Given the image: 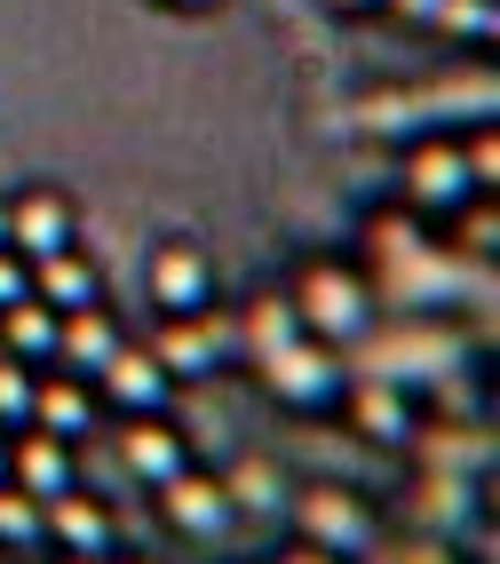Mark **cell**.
I'll list each match as a JSON object with an SVG mask.
<instances>
[{"label": "cell", "mask_w": 500, "mask_h": 564, "mask_svg": "<svg viewBox=\"0 0 500 564\" xmlns=\"http://www.w3.org/2000/svg\"><path fill=\"white\" fill-rule=\"evenodd\" d=\"M143 286H151V303H160L167 318H199L215 303V262L191 247V239H167V247H151Z\"/></svg>", "instance_id": "cell-1"}, {"label": "cell", "mask_w": 500, "mask_h": 564, "mask_svg": "<svg viewBox=\"0 0 500 564\" xmlns=\"http://www.w3.org/2000/svg\"><path fill=\"white\" fill-rule=\"evenodd\" d=\"M88 382H96V398H111V405H120V413H167V398H175V366L160 358V350H111L96 373H88Z\"/></svg>", "instance_id": "cell-2"}, {"label": "cell", "mask_w": 500, "mask_h": 564, "mask_svg": "<svg viewBox=\"0 0 500 564\" xmlns=\"http://www.w3.org/2000/svg\"><path fill=\"white\" fill-rule=\"evenodd\" d=\"M262 366H271V382L286 405H334L341 398V366L326 358V334H294V343L262 350Z\"/></svg>", "instance_id": "cell-3"}, {"label": "cell", "mask_w": 500, "mask_h": 564, "mask_svg": "<svg viewBox=\"0 0 500 564\" xmlns=\"http://www.w3.org/2000/svg\"><path fill=\"white\" fill-rule=\"evenodd\" d=\"M294 318H302V334H358L366 326V286L350 271H334V262H318L294 286Z\"/></svg>", "instance_id": "cell-4"}, {"label": "cell", "mask_w": 500, "mask_h": 564, "mask_svg": "<svg viewBox=\"0 0 500 564\" xmlns=\"http://www.w3.org/2000/svg\"><path fill=\"white\" fill-rule=\"evenodd\" d=\"M80 239V207H72L64 192H48V183H32L24 199H9V247L17 254H56V247H72Z\"/></svg>", "instance_id": "cell-5"}, {"label": "cell", "mask_w": 500, "mask_h": 564, "mask_svg": "<svg viewBox=\"0 0 500 564\" xmlns=\"http://www.w3.org/2000/svg\"><path fill=\"white\" fill-rule=\"evenodd\" d=\"M41 517H48V541L72 549V556H111V549H120V524H111V509H104L96 494H80V485L48 494Z\"/></svg>", "instance_id": "cell-6"}, {"label": "cell", "mask_w": 500, "mask_h": 564, "mask_svg": "<svg viewBox=\"0 0 500 564\" xmlns=\"http://www.w3.org/2000/svg\"><path fill=\"white\" fill-rule=\"evenodd\" d=\"M405 192H413V207H469L477 199L469 152H460V143H421L405 160Z\"/></svg>", "instance_id": "cell-7"}, {"label": "cell", "mask_w": 500, "mask_h": 564, "mask_svg": "<svg viewBox=\"0 0 500 564\" xmlns=\"http://www.w3.org/2000/svg\"><path fill=\"white\" fill-rule=\"evenodd\" d=\"M160 509H167L175 533H199V541L230 524V494H222L215 477H199V469H175V477L160 485Z\"/></svg>", "instance_id": "cell-8"}, {"label": "cell", "mask_w": 500, "mask_h": 564, "mask_svg": "<svg viewBox=\"0 0 500 564\" xmlns=\"http://www.w3.org/2000/svg\"><path fill=\"white\" fill-rule=\"evenodd\" d=\"M9 485H24L32 501H48V494H64V485H72V445L24 422V437L9 445Z\"/></svg>", "instance_id": "cell-9"}, {"label": "cell", "mask_w": 500, "mask_h": 564, "mask_svg": "<svg viewBox=\"0 0 500 564\" xmlns=\"http://www.w3.org/2000/svg\"><path fill=\"white\" fill-rule=\"evenodd\" d=\"M32 294H41V303L64 318V311L104 303V279H96V262H80V247H56V254L32 262Z\"/></svg>", "instance_id": "cell-10"}, {"label": "cell", "mask_w": 500, "mask_h": 564, "mask_svg": "<svg viewBox=\"0 0 500 564\" xmlns=\"http://www.w3.org/2000/svg\"><path fill=\"white\" fill-rule=\"evenodd\" d=\"M128 469L143 485H167L175 469H191V445L160 422V413H128Z\"/></svg>", "instance_id": "cell-11"}, {"label": "cell", "mask_w": 500, "mask_h": 564, "mask_svg": "<svg viewBox=\"0 0 500 564\" xmlns=\"http://www.w3.org/2000/svg\"><path fill=\"white\" fill-rule=\"evenodd\" d=\"M32 430L80 445L96 430V390H80V373H72V382H41V390H32Z\"/></svg>", "instance_id": "cell-12"}, {"label": "cell", "mask_w": 500, "mask_h": 564, "mask_svg": "<svg viewBox=\"0 0 500 564\" xmlns=\"http://www.w3.org/2000/svg\"><path fill=\"white\" fill-rule=\"evenodd\" d=\"M111 350H120V326H111V311H104V303L64 311V326H56V358H64L72 373H96Z\"/></svg>", "instance_id": "cell-13"}, {"label": "cell", "mask_w": 500, "mask_h": 564, "mask_svg": "<svg viewBox=\"0 0 500 564\" xmlns=\"http://www.w3.org/2000/svg\"><path fill=\"white\" fill-rule=\"evenodd\" d=\"M302 533H311L318 549H366L373 524H366V509L350 494H311L302 501Z\"/></svg>", "instance_id": "cell-14"}, {"label": "cell", "mask_w": 500, "mask_h": 564, "mask_svg": "<svg viewBox=\"0 0 500 564\" xmlns=\"http://www.w3.org/2000/svg\"><path fill=\"white\" fill-rule=\"evenodd\" d=\"M56 311L41 303V294H24V303H9L0 311V350H17L24 366H41V358H56Z\"/></svg>", "instance_id": "cell-15"}, {"label": "cell", "mask_w": 500, "mask_h": 564, "mask_svg": "<svg viewBox=\"0 0 500 564\" xmlns=\"http://www.w3.org/2000/svg\"><path fill=\"white\" fill-rule=\"evenodd\" d=\"M48 541V517L24 485H0V549H41Z\"/></svg>", "instance_id": "cell-16"}, {"label": "cell", "mask_w": 500, "mask_h": 564, "mask_svg": "<svg viewBox=\"0 0 500 564\" xmlns=\"http://www.w3.org/2000/svg\"><path fill=\"white\" fill-rule=\"evenodd\" d=\"M32 390H41V382H32V366L17 350H0V422H9V430L32 422Z\"/></svg>", "instance_id": "cell-17"}, {"label": "cell", "mask_w": 500, "mask_h": 564, "mask_svg": "<svg viewBox=\"0 0 500 564\" xmlns=\"http://www.w3.org/2000/svg\"><path fill=\"white\" fill-rule=\"evenodd\" d=\"M445 32H460V41H492V32H500V9H492V0H437V9H430Z\"/></svg>", "instance_id": "cell-18"}, {"label": "cell", "mask_w": 500, "mask_h": 564, "mask_svg": "<svg viewBox=\"0 0 500 564\" xmlns=\"http://www.w3.org/2000/svg\"><path fill=\"white\" fill-rule=\"evenodd\" d=\"M215 358H222V326H207V311H199V326L175 334V366H215Z\"/></svg>", "instance_id": "cell-19"}, {"label": "cell", "mask_w": 500, "mask_h": 564, "mask_svg": "<svg viewBox=\"0 0 500 564\" xmlns=\"http://www.w3.org/2000/svg\"><path fill=\"white\" fill-rule=\"evenodd\" d=\"M358 413H366V430H373V437H405V405H398L390 390H366Z\"/></svg>", "instance_id": "cell-20"}, {"label": "cell", "mask_w": 500, "mask_h": 564, "mask_svg": "<svg viewBox=\"0 0 500 564\" xmlns=\"http://www.w3.org/2000/svg\"><path fill=\"white\" fill-rule=\"evenodd\" d=\"M24 294H32V254L0 247V311H9V303H24Z\"/></svg>", "instance_id": "cell-21"}, {"label": "cell", "mask_w": 500, "mask_h": 564, "mask_svg": "<svg viewBox=\"0 0 500 564\" xmlns=\"http://www.w3.org/2000/svg\"><path fill=\"white\" fill-rule=\"evenodd\" d=\"M381 9H413V17H430V9H437V0H381Z\"/></svg>", "instance_id": "cell-22"}, {"label": "cell", "mask_w": 500, "mask_h": 564, "mask_svg": "<svg viewBox=\"0 0 500 564\" xmlns=\"http://www.w3.org/2000/svg\"><path fill=\"white\" fill-rule=\"evenodd\" d=\"M160 9H215V0H160Z\"/></svg>", "instance_id": "cell-23"}, {"label": "cell", "mask_w": 500, "mask_h": 564, "mask_svg": "<svg viewBox=\"0 0 500 564\" xmlns=\"http://www.w3.org/2000/svg\"><path fill=\"white\" fill-rule=\"evenodd\" d=\"M0 247H9V199H0Z\"/></svg>", "instance_id": "cell-24"}, {"label": "cell", "mask_w": 500, "mask_h": 564, "mask_svg": "<svg viewBox=\"0 0 500 564\" xmlns=\"http://www.w3.org/2000/svg\"><path fill=\"white\" fill-rule=\"evenodd\" d=\"M0 485H9V445H0Z\"/></svg>", "instance_id": "cell-25"}, {"label": "cell", "mask_w": 500, "mask_h": 564, "mask_svg": "<svg viewBox=\"0 0 500 564\" xmlns=\"http://www.w3.org/2000/svg\"><path fill=\"white\" fill-rule=\"evenodd\" d=\"M341 9H381V0H341Z\"/></svg>", "instance_id": "cell-26"}]
</instances>
